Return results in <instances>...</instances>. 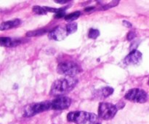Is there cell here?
<instances>
[{"label":"cell","mask_w":149,"mask_h":124,"mask_svg":"<svg viewBox=\"0 0 149 124\" xmlns=\"http://www.w3.org/2000/svg\"><path fill=\"white\" fill-rule=\"evenodd\" d=\"M78 80L74 77H70L57 80L52 83L49 94L51 96H61L63 94L71 91L77 85Z\"/></svg>","instance_id":"obj_1"},{"label":"cell","mask_w":149,"mask_h":124,"mask_svg":"<svg viewBox=\"0 0 149 124\" xmlns=\"http://www.w3.org/2000/svg\"><path fill=\"white\" fill-rule=\"evenodd\" d=\"M97 115L91 112L84 111L71 112L67 115V120L69 122L77 124H92L97 120Z\"/></svg>","instance_id":"obj_2"},{"label":"cell","mask_w":149,"mask_h":124,"mask_svg":"<svg viewBox=\"0 0 149 124\" xmlns=\"http://www.w3.org/2000/svg\"><path fill=\"white\" fill-rule=\"evenodd\" d=\"M51 109V102H37V103H32L27 105L24 109V116L32 117L33 115L39 114L40 112Z\"/></svg>","instance_id":"obj_3"},{"label":"cell","mask_w":149,"mask_h":124,"mask_svg":"<svg viewBox=\"0 0 149 124\" xmlns=\"http://www.w3.org/2000/svg\"><path fill=\"white\" fill-rule=\"evenodd\" d=\"M81 69L76 63L73 61H65L60 63L57 67V71L60 74L73 77L81 71Z\"/></svg>","instance_id":"obj_4"},{"label":"cell","mask_w":149,"mask_h":124,"mask_svg":"<svg viewBox=\"0 0 149 124\" xmlns=\"http://www.w3.org/2000/svg\"><path fill=\"white\" fill-rule=\"evenodd\" d=\"M117 107L114 104L107 102H102L98 107V115L103 120H111L116 115Z\"/></svg>","instance_id":"obj_5"},{"label":"cell","mask_w":149,"mask_h":124,"mask_svg":"<svg viewBox=\"0 0 149 124\" xmlns=\"http://www.w3.org/2000/svg\"><path fill=\"white\" fill-rule=\"evenodd\" d=\"M125 97L130 102L143 104L147 102L148 96L144 90L140 88H132L128 90Z\"/></svg>","instance_id":"obj_6"},{"label":"cell","mask_w":149,"mask_h":124,"mask_svg":"<svg viewBox=\"0 0 149 124\" xmlns=\"http://www.w3.org/2000/svg\"><path fill=\"white\" fill-rule=\"evenodd\" d=\"M71 104V99L65 96H58L56 99L51 101V109L63 110L68 109Z\"/></svg>","instance_id":"obj_7"},{"label":"cell","mask_w":149,"mask_h":124,"mask_svg":"<svg viewBox=\"0 0 149 124\" xmlns=\"http://www.w3.org/2000/svg\"><path fill=\"white\" fill-rule=\"evenodd\" d=\"M68 35L65 27L62 26H57L55 29H52L51 32H49L48 36L50 39L56 41H61L65 39Z\"/></svg>","instance_id":"obj_8"},{"label":"cell","mask_w":149,"mask_h":124,"mask_svg":"<svg viewBox=\"0 0 149 124\" xmlns=\"http://www.w3.org/2000/svg\"><path fill=\"white\" fill-rule=\"evenodd\" d=\"M142 61V53L137 50H133L126 56L124 62L127 65H138Z\"/></svg>","instance_id":"obj_9"},{"label":"cell","mask_w":149,"mask_h":124,"mask_svg":"<svg viewBox=\"0 0 149 124\" xmlns=\"http://www.w3.org/2000/svg\"><path fill=\"white\" fill-rule=\"evenodd\" d=\"M22 41L20 39H12L10 37H1L0 38V44L2 46L12 48L20 45Z\"/></svg>","instance_id":"obj_10"},{"label":"cell","mask_w":149,"mask_h":124,"mask_svg":"<svg viewBox=\"0 0 149 124\" xmlns=\"http://www.w3.org/2000/svg\"><path fill=\"white\" fill-rule=\"evenodd\" d=\"M113 93V89L111 87H104L95 91V96L98 99H106Z\"/></svg>","instance_id":"obj_11"},{"label":"cell","mask_w":149,"mask_h":124,"mask_svg":"<svg viewBox=\"0 0 149 124\" xmlns=\"http://www.w3.org/2000/svg\"><path fill=\"white\" fill-rule=\"evenodd\" d=\"M21 23V20L20 19H15L13 20H9V21L2 22L0 25V30H8V29H13V28L18 26Z\"/></svg>","instance_id":"obj_12"},{"label":"cell","mask_w":149,"mask_h":124,"mask_svg":"<svg viewBox=\"0 0 149 124\" xmlns=\"http://www.w3.org/2000/svg\"><path fill=\"white\" fill-rule=\"evenodd\" d=\"M80 15H81V12L76 11L72 13H70V14L68 15H66L65 16V18H64V19H65V20H67V21L73 22L74 20H75L76 19L78 18Z\"/></svg>","instance_id":"obj_13"},{"label":"cell","mask_w":149,"mask_h":124,"mask_svg":"<svg viewBox=\"0 0 149 124\" xmlns=\"http://www.w3.org/2000/svg\"><path fill=\"white\" fill-rule=\"evenodd\" d=\"M65 29H66L67 32L68 34H73L77 31V23L76 22H69L68 24L65 26Z\"/></svg>","instance_id":"obj_14"},{"label":"cell","mask_w":149,"mask_h":124,"mask_svg":"<svg viewBox=\"0 0 149 124\" xmlns=\"http://www.w3.org/2000/svg\"><path fill=\"white\" fill-rule=\"evenodd\" d=\"M47 32V29H39V30H35V31H31V32H27L26 36H40V35L45 34L46 32Z\"/></svg>","instance_id":"obj_15"},{"label":"cell","mask_w":149,"mask_h":124,"mask_svg":"<svg viewBox=\"0 0 149 124\" xmlns=\"http://www.w3.org/2000/svg\"><path fill=\"white\" fill-rule=\"evenodd\" d=\"M33 13H35L37 15H46L47 13V11L45 10V7H40V6H33Z\"/></svg>","instance_id":"obj_16"},{"label":"cell","mask_w":149,"mask_h":124,"mask_svg":"<svg viewBox=\"0 0 149 124\" xmlns=\"http://www.w3.org/2000/svg\"><path fill=\"white\" fill-rule=\"evenodd\" d=\"M100 35V32L99 30L95 29H91L89 32L88 36L90 39H96V38L98 37V36Z\"/></svg>","instance_id":"obj_17"},{"label":"cell","mask_w":149,"mask_h":124,"mask_svg":"<svg viewBox=\"0 0 149 124\" xmlns=\"http://www.w3.org/2000/svg\"><path fill=\"white\" fill-rule=\"evenodd\" d=\"M119 1H111V2L109 3V4H105L104 6H103L102 9H103V10H108V9L111 8V7H115V6H116L118 4H119Z\"/></svg>","instance_id":"obj_18"},{"label":"cell","mask_w":149,"mask_h":124,"mask_svg":"<svg viewBox=\"0 0 149 124\" xmlns=\"http://www.w3.org/2000/svg\"><path fill=\"white\" fill-rule=\"evenodd\" d=\"M135 37H136V34H135L134 32H129V33H128L127 39L129 41L132 40V39H135Z\"/></svg>","instance_id":"obj_19"},{"label":"cell","mask_w":149,"mask_h":124,"mask_svg":"<svg viewBox=\"0 0 149 124\" xmlns=\"http://www.w3.org/2000/svg\"><path fill=\"white\" fill-rule=\"evenodd\" d=\"M65 15H65V10H63V11L60 12V13H56L55 15V18H61L63 17L65 18Z\"/></svg>","instance_id":"obj_20"},{"label":"cell","mask_w":149,"mask_h":124,"mask_svg":"<svg viewBox=\"0 0 149 124\" xmlns=\"http://www.w3.org/2000/svg\"><path fill=\"white\" fill-rule=\"evenodd\" d=\"M123 24L125 27H127V28L132 27V23H130L129 21H127V20H123Z\"/></svg>","instance_id":"obj_21"},{"label":"cell","mask_w":149,"mask_h":124,"mask_svg":"<svg viewBox=\"0 0 149 124\" xmlns=\"http://www.w3.org/2000/svg\"><path fill=\"white\" fill-rule=\"evenodd\" d=\"M55 2L58 3V4H65V3H68V0H55Z\"/></svg>","instance_id":"obj_22"},{"label":"cell","mask_w":149,"mask_h":124,"mask_svg":"<svg viewBox=\"0 0 149 124\" xmlns=\"http://www.w3.org/2000/svg\"><path fill=\"white\" fill-rule=\"evenodd\" d=\"M95 7H87V8H85V11L87 12H89V11H91V10H94Z\"/></svg>","instance_id":"obj_23"},{"label":"cell","mask_w":149,"mask_h":124,"mask_svg":"<svg viewBox=\"0 0 149 124\" xmlns=\"http://www.w3.org/2000/svg\"><path fill=\"white\" fill-rule=\"evenodd\" d=\"M97 124H100V123H97Z\"/></svg>","instance_id":"obj_24"},{"label":"cell","mask_w":149,"mask_h":124,"mask_svg":"<svg viewBox=\"0 0 149 124\" xmlns=\"http://www.w3.org/2000/svg\"><path fill=\"white\" fill-rule=\"evenodd\" d=\"M148 83H149V81H148Z\"/></svg>","instance_id":"obj_25"}]
</instances>
